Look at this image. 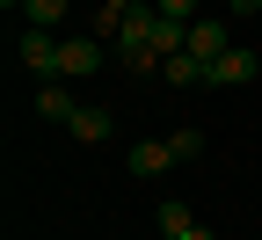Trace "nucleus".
Here are the masks:
<instances>
[{
  "label": "nucleus",
  "mask_w": 262,
  "mask_h": 240,
  "mask_svg": "<svg viewBox=\"0 0 262 240\" xmlns=\"http://www.w3.org/2000/svg\"><path fill=\"white\" fill-rule=\"evenodd\" d=\"M88 73H102V37H58V80H88Z\"/></svg>",
  "instance_id": "1"
},
{
  "label": "nucleus",
  "mask_w": 262,
  "mask_h": 240,
  "mask_svg": "<svg viewBox=\"0 0 262 240\" xmlns=\"http://www.w3.org/2000/svg\"><path fill=\"white\" fill-rule=\"evenodd\" d=\"M226 51H233V22H226V15H196V22H189V58L219 66Z\"/></svg>",
  "instance_id": "2"
},
{
  "label": "nucleus",
  "mask_w": 262,
  "mask_h": 240,
  "mask_svg": "<svg viewBox=\"0 0 262 240\" xmlns=\"http://www.w3.org/2000/svg\"><path fill=\"white\" fill-rule=\"evenodd\" d=\"M15 58L37 80H58V37H51V29H22V37H15Z\"/></svg>",
  "instance_id": "3"
},
{
  "label": "nucleus",
  "mask_w": 262,
  "mask_h": 240,
  "mask_svg": "<svg viewBox=\"0 0 262 240\" xmlns=\"http://www.w3.org/2000/svg\"><path fill=\"white\" fill-rule=\"evenodd\" d=\"M255 73H262V58H255L248 44H233V51H226L219 66H204V80H211V88H248Z\"/></svg>",
  "instance_id": "4"
},
{
  "label": "nucleus",
  "mask_w": 262,
  "mask_h": 240,
  "mask_svg": "<svg viewBox=\"0 0 262 240\" xmlns=\"http://www.w3.org/2000/svg\"><path fill=\"white\" fill-rule=\"evenodd\" d=\"M168 167H175L168 139H131V175H168Z\"/></svg>",
  "instance_id": "5"
},
{
  "label": "nucleus",
  "mask_w": 262,
  "mask_h": 240,
  "mask_svg": "<svg viewBox=\"0 0 262 240\" xmlns=\"http://www.w3.org/2000/svg\"><path fill=\"white\" fill-rule=\"evenodd\" d=\"M66 131H73V139H80V146H102V139H110V131H117V117H110V110H80V117H73V124H66Z\"/></svg>",
  "instance_id": "6"
},
{
  "label": "nucleus",
  "mask_w": 262,
  "mask_h": 240,
  "mask_svg": "<svg viewBox=\"0 0 262 240\" xmlns=\"http://www.w3.org/2000/svg\"><path fill=\"white\" fill-rule=\"evenodd\" d=\"M37 110H44L51 124H73V117H80V102H73V95H66L58 80H44V88H37Z\"/></svg>",
  "instance_id": "7"
},
{
  "label": "nucleus",
  "mask_w": 262,
  "mask_h": 240,
  "mask_svg": "<svg viewBox=\"0 0 262 240\" xmlns=\"http://www.w3.org/2000/svg\"><path fill=\"white\" fill-rule=\"evenodd\" d=\"M124 15H131V0H102V8H95V22H88V37H124Z\"/></svg>",
  "instance_id": "8"
},
{
  "label": "nucleus",
  "mask_w": 262,
  "mask_h": 240,
  "mask_svg": "<svg viewBox=\"0 0 262 240\" xmlns=\"http://www.w3.org/2000/svg\"><path fill=\"white\" fill-rule=\"evenodd\" d=\"M153 219H160V233H168V240L196 233V219H189V204H182V197H160V211H153Z\"/></svg>",
  "instance_id": "9"
},
{
  "label": "nucleus",
  "mask_w": 262,
  "mask_h": 240,
  "mask_svg": "<svg viewBox=\"0 0 262 240\" xmlns=\"http://www.w3.org/2000/svg\"><path fill=\"white\" fill-rule=\"evenodd\" d=\"M22 15H29V29H58L73 15V0H22Z\"/></svg>",
  "instance_id": "10"
},
{
  "label": "nucleus",
  "mask_w": 262,
  "mask_h": 240,
  "mask_svg": "<svg viewBox=\"0 0 262 240\" xmlns=\"http://www.w3.org/2000/svg\"><path fill=\"white\" fill-rule=\"evenodd\" d=\"M160 80H175V88H196V80H204V58H189V51H175L168 66H160Z\"/></svg>",
  "instance_id": "11"
},
{
  "label": "nucleus",
  "mask_w": 262,
  "mask_h": 240,
  "mask_svg": "<svg viewBox=\"0 0 262 240\" xmlns=\"http://www.w3.org/2000/svg\"><path fill=\"white\" fill-rule=\"evenodd\" d=\"M168 153H175V160H196V153H204V131H196V124L168 131Z\"/></svg>",
  "instance_id": "12"
},
{
  "label": "nucleus",
  "mask_w": 262,
  "mask_h": 240,
  "mask_svg": "<svg viewBox=\"0 0 262 240\" xmlns=\"http://www.w3.org/2000/svg\"><path fill=\"white\" fill-rule=\"evenodd\" d=\"M153 8L168 15V22H196V8H204V0H153Z\"/></svg>",
  "instance_id": "13"
},
{
  "label": "nucleus",
  "mask_w": 262,
  "mask_h": 240,
  "mask_svg": "<svg viewBox=\"0 0 262 240\" xmlns=\"http://www.w3.org/2000/svg\"><path fill=\"white\" fill-rule=\"evenodd\" d=\"M262 8V0H226V15H255Z\"/></svg>",
  "instance_id": "14"
},
{
  "label": "nucleus",
  "mask_w": 262,
  "mask_h": 240,
  "mask_svg": "<svg viewBox=\"0 0 262 240\" xmlns=\"http://www.w3.org/2000/svg\"><path fill=\"white\" fill-rule=\"evenodd\" d=\"M182 240H211V233H204V226H196V233H182Z\"/></svg>",
  "instance_id": "15"
},
{
  "label": "nucleus",
  "mask_w": 262,
  "mask_h": 240,
  "mask_svg": "<svg viewBox=\"0 0 262 240\" xmlns=\"http://www.w3.org/2000/svg\"><path fill=\"white\" fill-rule=\"evenodd\" d=\"M0 8H22V0H0Z\"/></svg>",
  "instance_id": "16"
},
{
  "label": "nucleus",
  "mask_w": 262,
  "mask_h": 240,
  "mask_svg": "<svg viewBox=\"0 0 262 240\" xmlns=\"http://www.w3.org/2000/svg\"><path fill=\"white\" fill-rule=\"evenodd\" d=\"M160 240H168V233H160Z\"/></svg>",
  "instance_id": "17"
}]
</instances>
